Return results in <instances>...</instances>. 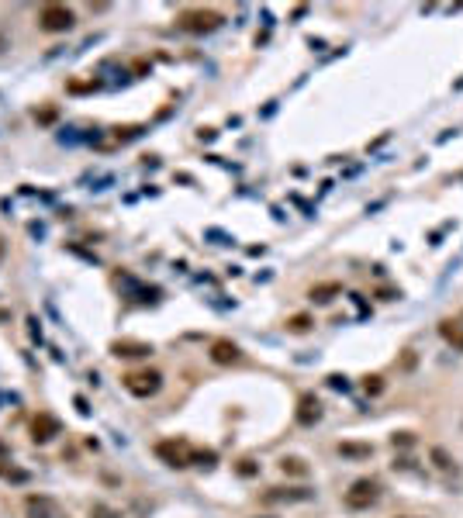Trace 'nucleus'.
<instances>
[{"label":"nucleus","instance_id":"a211bd4d","mask_svg":"<svg viewBox=\"0 0 463 518\" xmlns=\"http://www.w3.org/2000/svg\"><path fill=\"white\" fill-rule=\"evenodd\" d=\"M363 387H367V394H380L384 391V377H367Z\"/></svg>","mask_w":463,"mask_h":518},{"label":"nucleus","instance_id":"f03ea898","mask_svg":"<svg viewBox=\"0 0 463 518\" xmlns=\"http://www.w3.org/2000/svg\"><path fill=\"white\" fill-rule=\"evenodd\" d=\"M221 25H225V18H221L218 11H204V7H197V11H183V14L176 18V28L187 32V35H208V32L221 28Z\"/></svg>","mask_w":463,"mask_h":518},{"label":"nucleus","instance_id":"4be33fe9","mask_svg":"<svg viewBox=\"0 0 463 518\" xmlns=\"http://www.w3.org/2000/svg\"><path fill=\"white\" fill-rule=\"evenodd\" d=\"M329 384H332V387H342V391L349 387V384H346V377H339V373H332V377H329Z\"/></svg>","mask_w":463,"mask_h":518},{"label":"nucleus","instance_id":"7ed1b4c3","mask_svg":"<svg viewBox=\"0 0 463 518\" xmlns=\"http://www.w3.org/2000/svg\"><path fill=\"white\" fill-rule=\"evenodd\" d=\"M122 384H125V391L131 398H152L163 387V373L159 370H131V373L122 377Z\"/></svg>","mask_w":463,"mask_h":518},{"label":"nucleus","instance_id":"5701e85b","mask_svg":"<svg viewBox=\"0 0 463 518\" xmlns=\"http://www.w3.org/2000/svg\"><path fill=\"white\" fill-rule=\"evenodd\" d=\"M4 252H7V242H4V235H0V259H4Z\"/></svg>","mask_w":463,"mask_h":518},{"label":"nucleus","instance_id":"412c9836","mask_svg":"<svg viewBox=\"0 0 463 518\" xmlns=\"http://www.w3.org/2000/svg\"><path fill=\"white\" fill-rule=\"evenodd\" d=\"M90 515H97V518H118L115 512H111V508H104V505H93V508H90Z\"/></svg>","mask_w":463,"mask_h":518},{"label":"nucleus","instance_id":"39448f33","mask_svg":"<svg viewBox=\"0 0 463 518\" xmlns=\"http://www.w3.org/2000/svg\"><path fill=\"white\" fill-rule=\"evenodd\" d=\"M377 498H380V484L374 477H360L349 491H346V505H349L353 512H363V508L377 505Z\"/></svg>","mask_w":463,"mask_h":518},{"label":"nucleus","instance_id":"6ab92c4d","mask_svg":"<svg viewBox=\"0 0 463 518\" xmlns=\"http://www.w3.org/2000/svg\"><path fill=\"white\" fill-rule=\"evenodd\" d=\"M391 442H394V446H412V442H415V436H412V432H394V436H391Z\"/></svg>","mask_w":463,"mask_h":518},{"label":"nucleus","instance_id":"f3484780","mask_svg":"<svg viewBox=\"0 0 463 518\" xmlns=\"http://www.w3.org/2000/svg\"><path fill=\"white\" fill-rule=\"evenodd\" d=\"M429 456H432V463H436L439 470H453V460H450V453H446L443 446H432V453H429Z\"/></svg>","mask_w":463,"mask_h":518},{"label":"nucleus","instance_id":"6e6552de","mask_svg":"<svg viewBox=\"0 0 463 518\" xmlns=\"http://www.w3.org/2000/svg\"><path fill=\"white\" fill-rule=\"evenodd\" d=\"M308 498H311L308 487H270L259 501H263V505H277V501H287V505H291V501H308Z\"/></svg>","mask_w":463,"mask_h":518},{"label":"nucleus","instance_id":"9b49d317","mask_svg":"<svg viewBox=\"0 0 463 518\" xmlns=\"http://www.w3.org/2000/svg\"><path fill=\"white\" fill-rule=\"evenodd\" d=\"M25 505H28V518H59L56 501H52V498H45V494H32Z\"/></svg>","mask_w":463,"mask_h":518},{"label":"nucleus","instance_id":"20e7f679","mask_svg":"<svg viewBox=\"0 0 463 518\" xmlns=\"http://www.w3.org/2000/svg\"><path fill=\"white\" fill-rule=\"evenodd\" d=\"M194 446L187 442V439H163V442H156V456L169 463V467H190L194 463Z\"/></svg>","mask_w":463,"mask_h":518},{"label":"nucleus","instance_id":"f257e3e1","mask_svg":"<svg viewBox=\"0 0 463 518\" xmlns=\"http://www.w3.org/2000/svg\"><path fill=\"white\" fill-rule=\"evenodd\" d=\"M77 25V11L66 7V4H42L39 7V28L48 35H63Z\"/></svg>","mask_w":463,"mask_h":518},{"label":"nucleus","instance_id":"1a4fd4ad","mask_svg":"<svg viewBox=\"0 0 463 518\" xmlns=\"http://www.w3.org/2000/svg\"><path fill=\"white\" fill-rule=\"evenodd\" d=\"M315 422H322V404H318L315 394H301V401H297V425L311 429Z\"/></svg>","mask_w":463,"mask_h":518},{"label":"nucleus","instance_id":"f8f14e48","mask_svg":"<svg viewBox=\"0 0 463 518\" xmlns=\"http://www.w3.org/2000/svg\"><path fill=\"white\" fill-rule=\"evenodd\" d=\"M339 294H342V283H336V280H325V283H315L311 290H308V297L315 301V304H332Z\"/></svg>","mask_w":463,"mask_h":518},{"label":"nucleus","instance_id":"2eb2a0df","mask_svg":"<svg viewBox=\"0 0 463 518\" xmlns=\"http://www.w3.org/2000/svg\"><path fill=\"white\" fill-rule=\"evenodd\" d=\"M280 470H284V474H294V477H304V474H308L304 460H297V456H284V460H280Z\"/></svg>","mask_w":463,"mask_h":518},{"label":"nucleus","instance_id":"ddd939ff","mask_svg":"<svg viewBox=\"0 0 463 518\" xmlns=\"http://www.w3.org/2000/svg\"><path fill=\"white\" fill-rule=\"evenodd\" d=\"M439 335H443L453 349H460V353H463V325H460V321H453V318L439 321Z\"/></svg>","mask_w":463,"mask_h":518},{"label":"nucleus","instance_id":"423d86ee","mask_svg":"<svg viewBox=\"0 0 463 518\" xmlns=\"http://www.w3.org/2000/svg\"><path fill=\"white\" fill-rule=\"evenodd\" d=\"M59 432H63V425H59V418H56L52 411H39V415L32 418V439H35V442H52Z\"/></svg>","mask_w":463,"mask_h":518},{"label":"nucleus","instance_id":"9d476101","mask_svg":"<svg viewBox=\"0 0 463 518\" xmlns=\"http://www.w3.org/2000/svg\"><path fill=\"white\" fill-rule=\"evenodd\" d=\"M211 359H214L218 366H232V363L242 359V353H239V346H235L232 339H214V342H211Z\"/></svg>","mask_w":463,"mask_h":518},{"label":"nucleus","instance_id":"aec40b11","mask_svg":"<svg viewBox=\"0 0 463 518\" xmlns=\"http://www.w3.org/2000/svg\"><path fill=\"white\" fill-rule=\"evenodd\" d=\"M235 470H239V477H253V474H256L253 460H242V463H239V467H235Z\"/></svg>","mask_w":463,"mask_h":518},{"label":"nucleus","instance_id":"0eeeda50","mask_svg":"<svg viewBox=\"0 0 463 518\" xmlns=\"http://www.w3.org/2000/svg\"><path fill=\"white\" fill-rule=\"evenodd\" d=\"M111 356L145 359V356H152V346H149V342H135V339H118V342H111Z\"/></svg>","mask_w":463,"mask_h":518},{"label":"nucleus","instance_id":"4468645a","mask_svg":"<svg viewBox=\"0 0 463 518\" xmlns=\"http://www.w3.org/2000/svg\"><path fill=\"white\" fill-rule=\"evenodd\" d=\"M370 453H374L370 442H339V456L346 460H370Z\"/></svg>","mask_w":463,"mask_h":518},{"label":"nucleus","instance_id":"dca6fc26","mask_svg":"<svg viewBox=\"0 0 463 518\" xmlns=\"http://www.w3.org/2000/svg\"><path fill=\"white\" fill-rule=\"evenodd\" d=\"M315 325V318L311 315H294V318H287V332H294V335H304L308 328Z\"/></svg>","mask_w":463,"mask_h":518}]
</instances>
